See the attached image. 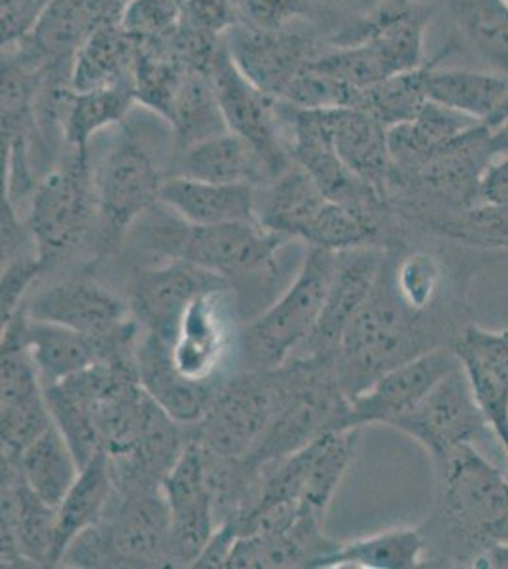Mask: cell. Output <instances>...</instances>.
Here are the masks:
<instances>
[{
  "instance_id": "6da1fadb",
  "label": "cell",
  "mask_w": 508,
  "mask_h": 569,
  "mask_svg": "<svg viewBox=\"0 0 508 569\" xmlns=\"http://www.w3.org/2000/svg\"><path fill=\"white\" fill-rule=\"evenodd\" d=\"M392 254L389 249L370 297L336 348V372L349 399L416 357L446 346L456 348L470 323L464 302L456 298L429 311L406 305L392 281Z\"/></svg>"
},
{
  "instance_id": "7a4b0ae2",
  "label": "cell",
  "mask_w": 508,
  "mask_h": 569,
  "mask_svg": "<svg viewBox=\"0 0 508 569\" xmlns=\"http://www.w3.org/2000/svg\"><path fill=\"white\" fill-rule=\"evenodd\" d=\"M437 472V505L421 526L427 566L472 568L489 545L508 541V477L478 447L457 450Z\"/></svg>"
},
{
  "instance_id": "3957f363",
  "label": "cell",
  "mask_w": 508,
  "mask_h": 569,
  "mask_svg": "<svg viewBox=\"0 0 508 569\" xmlns=\"http://www.w3.org/2000/svg\"><path fill=\"white\" fill-rule=\"evenodd\" d=\"M488 126L478 123L438 150L408 176L389 177L387 203L402 222L437 233L467 209L480 203V179L494 156Z\"/></svg>"
},
{
  "instance_id": "277c9868",
  "label": "cell",
  "mask_w": 508,
  "mask_h": 569,
  "mask_svg": "<svg viewBox=\"0 0 508 569\" xmlns=\"http://www.w3.org/2000/svg\"><path fill=\"white\" fill-rule=\"evenodd\" d=\"M136 236L145 249L169 260H185L232 281L270 264L287 238L258 222H228L200 227L156 203L137 220Z\"/></svg>"
},
{
  "instance_id": "5b68a950",
  "label": "cell",
  "mask_w": 508,
  "mask_h": 569,
  "mask_svg": "<svg viewBox=\"0 0 508 569\" xmlns=\"http://www.w3.org/2000/svg\"><path fill=\"white\" fill-rule=\"evenodd\" d=\"M279 369L283 401L257 452L243 460L252 467L283 460L330 431L355 429L351 402L338 380L335 356H295Z\"/></svg>"
},
{
  "instance_id": "8992f818",
  "label": "cell",
  "mask_w": 508,
  "mask_h": 569,
  "mask_svg": "<svg viewBox=\"0 0 508 569\" xmlns=\"http://www.w3.org/2000/svg\"><path fill=\"white\" fill-rule=\"evenodd\" d=\"M72 568H173L171 515L160 490L114 492L109 512L64 552Z\"/></svg>"
},
{
  "instance_id": "52a82bcc",
  "label": "cell",
  "mask_w": 508,
  "mask_h": 569,
  "mask_svg": "<svg viewBox=\"0 0 508 569\" xmlns=\"http://www.w3.org/2000/svg\"><path fill=\"white\" fill-rule=\"evenodd\" d=\"M34 188L27 227L44 272L96 236L97 194L91 154L64 149Z\"/></svg>"
},
{
  "instance_id": "ba28073f",
  "label": "cell",
  "mask_w": 508,
  "mask_h": 569,
  "mask_svg": "<svg viewBox=\"0 0 508 569\" xmlns=\"http://www.w3.org/2000/svg\"><path fill=\"white\" fill-rule=\"evenodd\" d=\"M279 367L233 376L215 386L206 412L188 427L193 442L228 460H247L257 452L283 401Z\"/></svg>"
},
{
  "instance_id": "9c48e42d",
  "label": "cell",
  "mask_w": 508,
  "mask_h": 569,
  "mask_svg": "<svg viewBox=\"0 0 508 569\" xmlns=\"http://www.w3.org/2000/svg\"><path fill=\"white\" fill-rule=\"evenodd\" d=\"M97 194V252H104L128 238L142 214L160 203V190L166 176L156 166L155 156L123 128L112 149L93 168Z\"/></svg>"
},
{
  "instance_id": "30bf717a",
  "label": "cell",
  "mask_w": 508,
  "mask_h": 569,
  "mask_svg": "<svg viewBox=\"0 0 508 569\" xmlns=\"http://www.w3.org/2000/svg\"><path fill=\"white\" fill-rule=\"evenodd\" d=\"M27 316L52 321L93 340L99 361L137 362L142 327L129 305L91 279H67L29 300Z\"/></svg>"
},
{
  "instance_id": "8fae6325",
  "label": "cell",
  "mask_w": 508,
  "mask_h": 569,
  "mask_svg": "<svg viewBox=\"0 0 508 569\" xmlns=\"http://www.w3.org/2000/svg\"><path fill=\"white\" fill-rule=\"evenodd\" d=\"M338 252L309 247L298 276L276 305L245 329V346L260 369L279 367L316 329L335 276Z\"/></svg>"
},
{
  "instance_id": "7c38bea8",
  "label": "cell",
  "mask_w": 508,
  "mask_h": 569,
  "mask_svg": "<svg viewBox=\"0 0 508 569\" xmlns=\"http://www.w3.org/2000/svg\"><path fill=\"white\" fill-rule=\"evenodd\" d=\"M391 427L418 440L435 467L464 447L480 448L488 440H497L461 367L446 376L418 408Z\"/></svg>"
},
{
  "instance_id": "4fadbf2b",
  "label": "cell",
  "mask_w": 508,
  "mask_h": 569,
  "mask_svg": "<svg viewBox=\"0 0 508 569\" xmlns=\"http://www.w3.org/2000/svg\"><path fill=\"white\" fill-rule=\"evenodd\" d=\"M438 8L424 0H373L349 16L325 42L330 46L368 44L380 56L391 77L427 66L425 34Z\"/></svg>"
},
{
  "instance_id": "5bb4252c",
  "label": "cell",
  "mask_w": 508,
  "mask_h": 569,
  "mask_svg": "<svg viewBox=\"0 0 508 569\" xmlns=\"http://www.w3.org/2000/svg\"><path fill=\"white\" fill-rule=\"evenodd\" d=\"M209 74L228 131L251 142L270 168L273 179L281 176L295 163L287 144L281 101L252 86L233 66L225 44Z\"/></svg>"
},
{
  "instance_id": "9a60e30c",
  "label": "cell",
  "mask_w": 508,
  "mask_h": 569,
  "mask_svg": "<svg viewBox=\"0 0 508 569\" xmlns=\"http://www.w3.org/2000/svg\"><path fill=\"white\" fill-rule=\"evenodd\" d=\"M161 492L171 515L173 568H192L219 526L206 452L198 442L188 440L185 452L161 482Z\"/></svg>"
},
{
  "instance_id": "2e32d148",
  "label": "cell",
  "mask_w": 508,
  "mask_h": 569,
  "mask_svg": "<svg viewBox=\"0 0 508 569\" xmlns=\"http://www.w3.org/2000/svg\"><path fill=\"white\" fill-rule=\"evenodd\" d=\"M222 44L233 66L252 86L281 101L327 42H319L295 26L255 29L238 23L222 37Z\"/></svg>"
},
{
  "instance_id": "e0dca14e",
  "label": "cell",
  "mask_w": 508,
  "mask_h": 569,
  "mask_svg": "<svg viewBox=\"0 0 508 569\" xmlns=\"http://www.w3.org/2000/svg\"><path fill=\"white\" fill-rule=\"evenodd\" d=\"M292 162L308 173L329 200L353 208H386L387 201L362 184L341 162L325 110L298 109L281 101Z\"/></svg>"
},
{
  "instance_id": "ac0fdd59",
  "label": "cell",
  "mask_w": 508,
  "mask_h": 569,
  "mask_svg": "<svg viewBox=\"0 0 508 569\" xmlns=\"http://www.w3.org/2000/svg\"><path fill=\"white\" fill-rule=\"evenodd\" d=\"M58 507L31 490L18 461L2 456V568H52Z\"/></svg>"
},
{
  "instance_id": "d6986e66",
  "label": "cell",
  "mask_w": 508,
  "mask_h": 569,
  "mask_svg": "<svg viewBox=\"0 0 508 569\" xmlns=\"http://www.w3.org/2000/svg\"><path fill=\"white\" fill-rule=\"evenodd\" d=\"M456 348H438L378 378L351 402V426H389L410 415L438 383L459 369Z\"/></svg>"
},
{
  "instance_id": "ffe728a7",
  "label": "cell",
  "mask_w": 508,
  "mask_h": 569,
  "mask_svg": "<svg viewBox=\"0 0 508 569\" xmlns=\"http://www.w3.org/2000/svg\"><path fill=\"white\" fill-rule=\"evenodd\" d=\"M228 279L185 260L137 273L129 287V310L142 330L171 340L182 313L203 292L228 291Z\"/></svg>"
},
{
  "instance_id": "44dd1931",
  "label": "cell",
  "mask_w": 508,
  "mask_h": 569,
  "mask_svg": "<svg viewBox=\"0 0 508 569\" xmlns=\"http://www.w3.org/2000/svg\"><path fill=\"white\" fill-rule=\"evenodd\" d=\"M357 431H330L277 461L273 469L277 490L298 501L300 509L325 515L353 458Z\"/></svg>"
},
{
  "instance_id": "7402d4cb",
  "label": "cell",
  "mask_w": 508,
  "mask_h": 569,
  "mask_svg": "<svg viewBox=\"0 0 508 569\" xmlns=\"http://www.w3.org/2000/svg\"><path fill=\"white\" fill-rule=\"evenodd\" d=\"M387 251V247L368 246L338 252L321 316L297 356H335L348 325L370 297Z\"/></svg>"
},
{
  "instance_id": "603a6c76",
  "label": "cell",
  "mask_w": 508,
  "mask_h": 569,
  "mask_svg": "<svg viewBox=\"0 0 508 569\" xmlns=\"http://www.w3.org/2000/svg\"><path fill=\"white\" fill-rule=\"evenodd\" d=\"M470 389L508 456V330L469 323L456 342Z\"/></svg>"
},
{
  "instance_id": "cb8c5ba5",
  "label": "cell",
  "mask_w": 508,
  "mask_h": 569,
  "mask_svg": "<svg viewBox=\"0 0 508 569\" xmlns=\"http://www.w3.org/2000/svg\"><path fill=\"white\" fill-rule=\"evenodd\" d=\"M322 520L325 515L302 509L285 530L266 536H239L226 568H322L325 560L340 547L325 536Z\"/></svg>"
},
{
  "instance_id": "d4e9b609",
  "label": "cell",
  "mask_w": 508,
  "mask_h": 569,
  "mask_svg": "<svg viewBox=\"0 0 508 569\" xmlns=\"http://www.w3.org/2000/svg\"><path fill=\"white\" fill-rule=\"evenodd\" d=\"M137 375L150 399L182 426H193L206 412L215 383L192 382L180 375L166 338L142 330L137 343Z\"/></svg>"
},
{
  "instance_id": "484cf974",
  "label": "cell",
  "mask_w": 508,
  "mask_h": 569,
  "mask_svg": "<svg viewBox=\"0 0 508 569\" xmlns=\"http://www.w3.org/2000/svg\"><path fill=\"white\" fill-rule=\"evenodd\" d=\"M325 117L341 162L362 184L387 201L391 154L386 126L367 110L355 107L327 109Z\"/></svg>"
},
{
  "instance_id": "4316f807",
  "label": "cell",
  "mask_w": 508,
  "mask_h": 569,
  "mask_svg": "<svg viewBox=\"0 0 508 569\" xmlns=\"http://www.w3.org/2000/svg\"><path fill=\"white\" fill-rule=\"evenodd\" d=\"M171 176L222 184H251L265 187L273 179L270 168L251 142L226 131L206 141L175 150Z\"/></svg>"
},
{
  "instance_id": "83f0119b",
  "label": "cell",
  "mask_w": 508,
  "mask_h": 569,
  "mask_svg": "<svg viewBox=\"0 0 508 569\" xmlns=\"http://www.w3.org/2000/svg\"><path fill=\"white\" fill-rule=\"evenodd\" d=\"M222 292H203L196 298L169 340L175 367L192 382H211L225 356L228 335L220 306Z\"/></svg>"
},
{
  "instance_id": "f1b7e54d",
  "label": "cell",
  "mask_w": 508,
  "mask_h": 569,
  "mask_svg": "<svg viewBox=\"0 0 508 569\" xmlns=\"http://www.w3.org/2000/svg\"><path fill=\"white\" fill-rule=\"evenodd\" d=\"M160 203L190 224L257 222V187L166 176Z\"/></svg>"
},
{
  "instance_id": "f546056e",
  "label": "cell",
  "mask_w": 508,
  "mask_h": 569,
  "mask_svg": "<svg viewBox=\"0 0 508 569\" xmlns=\"http://www.w3.org/2000/svg\"><path fill=\"white\" fill-rule=\"evenodd\" d=\"M456 52L454 44L446 46L437 58L425 66V93L432 103L457 110L480 123H488L501 107L508 93V74L477 71V69H450L440 61Z\"/></svg>"
},
{
  "instance_id": "4dcf8cb0",
  "label": "cell",
  "mask_w": 508,
  "mask_h": 569,
  "mask_svg": "<svg viewBox=\"0 0 508 569\" xmlns=\"http://www.w3.org/2000/svg\"><path fill=\"white\" fill-rule=\"evenodd\" d=\"M329 198L317 182L292 163L287 171L262 187L257 194V222L287 240H303Z\"/></svg>"
},
{
  "instance_id": "1f68e13d",
  "label": "cell",
  "mask_w": 508,
  "mask_h": 569,
  "mask_svg": "<svg viewBox=\"0 0 508 569\" xmlns=\"http://www.w3.org/2000/svg\"><path fill=\"white\" fill-rule=\"evenodd\" d=\"M477 120L465 117L442 104H425L410 122L392 126L387 130L391 176H408L429 162L438 150L456 141L457 137L478 126Z\"/></svg>"
},
{
  "instance_id": "d6a6232c",
  "label": "cell",
  "mask_w": 508,
  "mask_h": 569,
  "mask_svg": "<svg viewBox=\"0 0 508 569\" xmlns=\"http://www.w3.org/2000/svg\"><path fill=\"white\" fill-rule=\"evenodd\" d=\"M117 492L112 461L107 452H97L80 472L71 490L58 507V530L53 547L52 568L61 566L64 552L86 530L99 525L109 512Z\"/></svg>"
},
{
  "instance_id": "836d02e7",
  "label": "cell",
  "mask_w": 508,
  "mask_h": 569,
  "mask_svg": "<svg viewBox=\"0 0 508 569\" xmlns=\"http://www.w3.org/2000/svg\"><path fill=\"white\" fill-rule=\"evenodd\" d=\"M141 44L122 26V18L107 20L88 34L72 59L74 91L131 82Z\"/></svg>"
},
{
  "instance_id": "e575fe53",
  "label": "cell",
  "mask_w": 508,
  "mask_h": 569,
  "mask_svg": "<svg viewBox=\"0 0 508 569\" xmlns=\"http://www.w3.org/2000/svg\"><path fill=\"white\" fill-rule=\"evenodd\" d=\"M456 23V52L464 48L489 71L508 74V7L502 0H456L446 8Z\"/></svg>"
},
{
  "instance_id": "d590c367",
  "label": "cell",
  "mask_w": 508,
  "mask_h": 569,
  "mask_svg": "<svg viewBox=\"0 0 508 569\" xmlns=\"http://www.w3.org/2000/svg\"><path fill=\"white\" fill-rule=\"evenodd\" d=\"M26 337L44 388H52L99 361L96 342L64 325L29 318Z\"/></svg>"
},
{
  "instance_id": "8d00e7d4",
  "label": "cell",
  "mask_w": 508,
  "mask_h": 569,
  "mask_svg": "<svg viewBox=\"0 0 508 569\" xmlns=\"http://www.w3.org/2000/svg\"><path fill=\"white\" fill-rule=\"evenodd\" d=\"M427 566V539L421 528H397L355 539L330 555L322 568L414 569Z\"/></svg>"
},
{
  "instance_id": "74e56055",
  "label": "cell",
  "mask_w": 508,
  "mask_h": 569,
  "mask_svg": "<svg viewBox=\"0 0 508 569\" xmlns=\"http://www.w3.org/2000/svg\"><path fill=\"white\" fill-rule=\"evenodd\" d=\"M18 461L21 477L40 498L59 507L71 490L80 472V463L56 423L32 440L20 453Z\"/></svg>"
},
{
  "instance_id": "f35d334b",
  "label": "cell",
  "mask_w": 508,
  "mask_h": 569,
  "mask_svg": "<svg viewBox=\"0 0 508 569\" xmlns=\"http://www.w3.org/2000/svg\"><path fill=\"white\" fill-rule=\"evenodd\" d=\"M136 103L131 82L74 91L64 118V149L90 152L91 139L110 126L123 123Z\"/></svg>"
},
{
  "instance_id": "ab89813d",
  "label": "cell",
  "mask_w": 508,
  "mask_h": 569,
  "mask_svg": "<svg viewBox=\"0 0 508 569\" xmlns=\"http://www.w3.org/2000/svg\"><path fill=\"white\" fill-rule=\"evenodd\" d=\"M175 150H182L228 131L211 74L187 72L168 120Z\"/></svg>"
},
{
  "instance_id": "60d3db41",
  "label": "cell",
  "mask_w": 508,
  "mask_h": 569,
  "mask_svg": "<svg viewBox=\"0 0 508 569\" xmlns=\"http://www.w3.org/2000/svg\"><path fill=\"white\" fill-rule=\"evenodd\" d=\"M187 72L160 46H141L131 77L137 103L168 122Z\"/></svg>"
},
{
  "instance_id": "b9f144b4",
  "label": "cell",
  "mask_w": 508,
  "mask_h": 569,
  "mask_svg": "<svg viewBox=\"0 0 508 569\" xmlns=\"http://www.w3.org/2000/svg\"><path fill=\"white\" fill-rule=\"evenodd\" d=\"M425 66L416 71L402 72L386 78L378 84L360 91L359 104L355 109L367 110L378 118L387 130L418 117L429 98L425 93Z\"/></svg>"
},
{
  "instance_id": "7bdbcfd3",
  "label": "cell",
  "mask_w": 508,
  "mask_h": 569,
  "mask_svg": "<svg viewBox=\"0 0 508 569\" xmlns=\"http://www.w3.org/2000/svg\"><path fill=\"white\" fill-rule=\"evenodd\" d=\"M392 281L406 305L416 311L435 310L451 297L445 295V262L435 252L392 254Z\"/></svg>"
},
{
  "instance_id": "ee69618b",
  "label": "cell",
  "mask_w": 508,
  "mask_h": 569,
  "mask_svg": "<svg viewBox=\"0 0 508 569\" xmlns=\"http://www.w3.org/2000/svg\"><path fill=\"white\" fill-rule=\"evenodd\" d=\"M437 236L464 246L508 251V203H478L438 228Z\"/></svg>"
},
{
  "instance_id": "f6af8a7d",
  "label": "cell",
  "mask_w": 508,
  "mask_h": 569,
  "mask_svg": "<svg viewBox=\"0 0 508 569\" xmlns=\"http://www.w3.org/2000/svg\"><path fill=\"white\" fill-rule=\"evenodd\" d=\"M238 23L255 29H285L309 18V0H233Z\"/></svg>"
},
{
  "instance_id": "bcb514c9",
  "label": "cell",
  "mask_w": 508,
  "mask_h": 569,
  "mask_svg": "<svg viewBox=\"0 0 508 569\" xmlns=\"http://www.w3.org/2000/svg\"><path fill=\"white\" fill-rule=\"evenodd\" d=\"M42 273L44 266L40 264L37 252H27L2 262V323H7L26 305L23 298Z\"/></svg>"
},
{
  "instance_id": "7dc6e473",
  "label": "cell",
  "mask_w": 508,
  "mask_h": 569,
  "mask_svg": "<svg viewBox=\"0 0 508 569\" xmlns=\"http://www.w3.org/2000/svg\"><path fill=\"white\" fill-rule=\"evenodd\" d=\"M52 0H2V50L21 44L32 33Z\"/></svg>"
},
{
  "instance_id": "c3c4849f",
  "label": "cell",
  "mask_w": 508,
  "mask_h": 569,
  "mask_svg": "<svg viewBox=\"0 0 508 569\" xmlns=\"http://www.w3.org/2000/svg\"><path fill=\"white\" fill-rule=\"evenodd\" d=\"M182 20L207 33L225 37L238 26V13L233 0H182Z\"/></svg>"
},
{
  "instance_id": "681fc988",
  "label": "cell",
  "mask_w": 508,
  "mask_h": 569,
  "mask_svg": "<svg viewBox=\"0 0 508 569\" xmlns=\"http://www.w3.org/2000/svg\"><path fill=\"white\" fill-rule=\"evenodd\" d=\"M480 203H508V150L489 158L480 179Z\"/></svg>"
},
{
  "instance_id": "f907efd6",
  "label": "cell",
  "mask_w": 508,
  "mask_h": 569,
  "mask_svg": "<svg viewBox=\"0 0 508 569\" xmlns=\"http://www.w3.org/2000/svg\"><path fill=\"white\" fill-rule=\"evenodd\" d=\"M475 569H508V541L501 543L489 545L488 549H484L475 562Z\"/></svg>"
},
{
  "instance_id": "816d5d0a",
  "label": "cell",
  "mask_w": 508,
  "mask_h": 569,
  "mask_svg": "<svg viewBox=\"0 0 508 569\" xmlns=\"http://www.w3.org/2000/svg\"><path fill=\"white\" fill-rule=\"evenodd\" d=\"M489 144H491V150H494V154L497 152H507L508 150V122L502 123L496 130H491L489 133Z\"/></svg>"
},
{
  "instance_id": "f5cc1de1",
  "label": "cell",
  "mask_w": 508,
  "mask_h": 569,
  "mask_svg": "<svg viewBox=\"0 0 508 569\" xmlns=\"http://www.w3.org/2000/svg\"><path fill=\"white\" fill-rule=\"evenodd\" d=\"M505 122H508V93L501 107L497 109L496 114L491 117L488 123H484V126H488L489 130H496V128H499V126H502Z\"/></svg>"
},
{
  "instance_id": "db71d44e",
  "label": "cell",
  "mask_w": 508,
  "mask_h": 569,
  "mask_svg": "<svg viewBox=\"0 0 508 569\" xmlns=\"http://www.w3.org/2000/svg\"><path fill=\"white\" fill-rule=\"evenodd\" d=\"M353 2H357V0H309V4H311V10H313V8L316 7H349V4H353Z\"/></svg>"
},
{
  "instance_id": "11a10c76",
  "label": "cell",
  "mask_w": 508,
  "mask_h": 569,
  "mask_svg": "<svg viewBox=\"0 0 508 569\" xmlns=\"http://www.w3.org/2000/svg\"><path fill=\"white\" fill-rule=\"evenodd\" d=\"M424 2H429V4H432V7H437L438 10H440V8L450 7L451 2H456V0H424Z\"/></svg>"
},
{
  "instance_id": "9f6ffc18",
  "label": "cell",
  "mask_w": 508,
  "mask_h": 569,
  "mask_svg": "<svg viewBox=\"0 0 508 569\" xmlns=\"http://www.w3.org/2000/svg\"><path fill=\"white\" fill-rule=\"evenodd\" d=\"M502 2H505V4H507V7H508V0H502Z\"/></svg>"
}]
</instances>
